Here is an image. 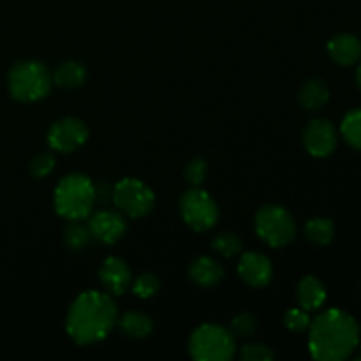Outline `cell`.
<instances>
[{"mask_svg": "<svg viewBox=\"0 0 361 361\" xmlns=\"http://www.w3.org/2000/svg\"><path fill=\"white\" fill-rule=\"evenodd\" d=\"M360 344V326L353 316L341 309L321 312L309 326L310 355L319 361H342Z\"/></svg>", "mask_w": 361, "mask_h": 361, "instance_id": "1", "label": "cell"}, {"mask_svg": "<svg viewBox=\"0 0 361 361\" xmlns=\"http://www.w3.org/2000/svg\"><path fill=\"white\" fill-rule=\"evenodd\" d=\"M118 321V309L109 293L85 291L67 312L66 328L76 344L87 345L102 341Z\"/></svg>", "mask_w": 361, "mask_h": 361, "instance_id": "2", "label": "cell"}, {"mask_svg": "<svg viewBox=\"0 0 361 361\" xmlns=\"http://www.w3.org/2000/svg\"><path fill=\"white\" fill-rule=\"evenodd\" d=\"M95 185L87 175L71 173L56 183L53 204L60 217L67 221H85L94 210Z\"/></svg>", "mask_w": 361, "mask_h": 361, "instance_id": "3", "label": "cell"}, {"mask_svg": "<svg viewBox=\"0 0 361 361\" xmlns=\"http://www.w3.org/2000/svg\"><path fill=\"white\" fill-rule=\"evenodd\" d=\"M51 83V73L37 60H21L14 63L7 78L11 95L20 102L41 101L48 95Z\"/></svg>", "mask_w": 361, "mask_h": 361, "instance_id": "4", "label": "cell"}, {"mask_svg": "<svg viewBox=\"0 0 361 361\" xmlns=\"http://www.w3.org/2000/svg\"><path fill=\"white\" fill-rule=\"evenodd\" d=\"M236 338L219 324H201L192 331L189 353L197 361H228L235 355Z\"/></svg>", "mask_w": 361, "mask_h": 361, "instance_id": "5", "label": "cell"}, {"mask_svg": "<svg viewBox=\"0 0 361 361\" xmlns=\"http://www.w3.org/2000/svg\"><path fill=\"white\" fill-rule=\"evenodd\" d=\"M257 236L270 247H286L296 235L293 215L279 204H267L259 208L254 221Z\"/></svg>", "mask_w": 361, "mask_h": 361, "instance_id": "6", "label": "cell"}, {"mask_svg": "<svg viewBox=\"0 0 361 361\" xmlns=\"http://www.w3.org/2000/svg\"><path fill=\"white\" fill-rule=\"evenodd\" d=\"M113 203L122 214L137 219L152 212L155 196L150 187L137 178H123L113 185Z\"/></svg>", "mask_w": 361, "mask_h": 361, "instance_id": "7", "label": "cell"}, {"mask_svg": "<svg viewBox=\"0 0 361 361\" xmlns=\"http://www.w3.org/2000/svg\"><path fill=\"white\" fill-rule=\"evenodd\" d=\"M180 214L190 229L203 233L217 224L219 208L207 190L192 187L180 200Z\"/></svg>", "mask_w": 361, "mask_h": 361, "instance_id": "8", "label": "cell"}, {"mask_svg": "<svg viewBox=\"0 0 361 361\" xmlns=\"http://www.w3.org/2000/svg\"><path fill=\"white\" fill-rule=\"evenodd\" d=\"M87 140V126L80 118H74V116H66V118L56 120L48 130L49 148L62 152V154H71V152L78 150L80 147H83Z\"/></svg>", "mask_w": 361, "mask_h": 361, "instance_id": "9", "label": "cell"}, {"mask_svg": "<svg viewBox=\"0 0 361 361\" xmlns=\"http://www.w3.org/2000/svg\"><path fill=\"white\" fill-rule=\"evenodd\" d=\"M87 219V226L90 229L92 238H95L97 242L113 245L126 235V219L118 212L99 210L95 214L88 215Z\"/></svg>", "mask_w": 361, "mask_h": 361, "instance_id": "10", "label": "cell"}, {"mask_svg": "<svg viewBox=\"0 0 361 361\" xmlns=\"http://www.w3.org/2000/svg\"><path fill=\"white\" fill-rule=\"evenodd\" d=\"M303 145L314 157H328L337 147V133L330 120L316 118L303 130Z\"/></svg>", "mask_w": 361, "mask_h": 361, "instance_id": "11", "label": "cell"}, {"mask_svg": "<svg viewBox=\"0 0 361 361\" xmlns=\"http://www.w3.org/2000/svg\"><path fill=\"white\" fill-rule=\"evenodd\" d=\"M238 274L242 281L252 288H264L270 284L274 268L264 254L245 252L238 263Z\"/></svg>", "mask_w": 361, "mask_h": 361, "instance_id": "12", "label": "cell"}, {"mask_svg": "<svg viewBox=\"0 0 361 361\" xmlns=\"http://www.w3.org/2000/svg\"><path fill=\"white\" fill-rule=\"evenodd\" d=\"M99 277H101L102 286H104L109 295H122L133 282L129 267L120 257L115 256H109L102 263L101 270H99Z\"/></svg>", "mask_w": 361, "mask_h": 361, "instance_id": "13", "label": "cell"}, {"mask_svg": "<svg viewBox=\"0 0 361 361\" xmlns=\"http://www.w3.org/2000/svg\"><path fill=\"white\" fill-rule=\"evenodd\" d=\"M328 55L338 66H353L361 59V41L353 34L334 35L328 42Z\"/></svg>", "mask_w": 361, "mask_h": 361, "instance_id": "14", "label": "cell"}, {"mask_svg": "<svg viewBox=\"0 0 361 361\" xmlns=\"http://www.w3.org/2000/svg\"><path fill=\"white\" fill-rule=\"evenodd\" d=\"M189 277L201 288H214L224 277V268L212 257L201 256L190 263Z\"/></svg>", "mask_w": 361, "mask_h": 361, "instance_id": "15", "label": "cell"}, {"mask_svg": "<svg viewBox=\"0 0 361 361\" xmlns=\"http://www.w3.org/2000/svg\"><path fill=\"white\" fill-rule=\"evenodd\" d=\"M296 300H298L302 309L317 310L326 302V288L317 277L307 275L300 281L298 288H296Z\"/></svg>", "mask_w": 361, "mask_h": 361, "instance_id": "16", "label": "cell"}, {"mask_svg": "<svg viewBox=\"0 0 361 361\" xmlns=\"http://www.w3.org/2000/svg\"><path fill=\"white\" fill-rule=\"evenodd\" d=\"M298 101L307 111H319L330 101V87L321 78H312V80L305 81L303 87L300 88Z\"/></svg>", "mask_w": 361, "mask_h": 361, "instance_id": "17", "label": "cell"}, {"mask_svg": "<svg viewBox=\"0 0 361 361\" xmlns=\"http://www.w3.org/2000/svg\"><path fill=\"white\" fill-rule=\"evenodd\" d=\"M51 78L53 83L59 85L60 88H78L87 80V71L76 60H67L56 67Z\"/></svg>", "mask_w": 361, "mask_h": 361, "instance_id": "18", "label": "cell"}, {"mask_svg": "<svg viewBox=\"0 0 361 361\" xmlns=\"http://www.w3.org/2000/svg\"><path fill=\"white\" fill-rule=\"evenodd\" d=\"M118 326L127 337L130 338H147L148 335L154 330V323H152L150 317L143 312H126L122 317H118Z\"/></svg>", "mask_w": 361, "mask_h": 361, "instance_id": "19", "label": "cell"}, {"mask_svg": "<svg viewBox=\"0 0 361 361\" xmlns=\"http://www.w3.org/2000/svg\"><path fill=\"white\" fill-rule=\"evenodd\" d=\"M334 235L335 226L326 217L310 219L305 226V236L316 245H328L334 240Z\"/></svg>", "mask_w": 361, "mask_h": 361, "instance_id": "20", "label": "cell"}, {"mask_svg": "<svg viewBox=\"0 0 361 361\" xmlns=\"http://www.w3.org/2000/svg\"><path fill=\"white\" fill-rule=\"evenodd\" d=\"M92 235L87 224L81 221H69V226L63 231V243L71 250H83L90 243Z\"/></svg>", "mask_w": 361, "mask_h": 361, "instance_id": "21", "label": "cell"}, {"mask_svg": "<svg viewBox=\"0 0 361 361\" xmlns=\"http://www.w3.org/2000/svg\"><path fill=\"white\" fill-rule=\"evenodd\" d=\"M341 133L344 136L345 143L351 145L356 150H361V108L353 109L344 116Z\"/></svg>", "mask_w": 361, "mask_h": 361, "instance_id": "22", "label": "cell"}, {"mask_svg": "<svg viewBox=\"0 0 361 361\" xmlns=\"http://www.w3.org/2000/svg\"><path fill=\"white\" fill-rule=\"evenodd\" d=\"M212 249L217 254H221V256L233 257L236 256V254L242 252L243 242L238 235H235V233H219L214 238V242H212Z\"/></svg>", "mask_w": 361, "mask_h": 361, "instance_id": "23", "label": "cell"}, {"mask_svg": "<svg viewBox=\"0 0 361 361\" xmlns=\"http://www.w3.org/2000/svg\"><path fill=\"white\" fill-rule=\"evenodd\" d=\"M257 330V319L249 312L238 314V316L233 317L231 326H229V331L235 338H249L256 334Z\"/></svg>", "mask_w": 361, "mask_h": 361, "instance_id": "24", "label": "cell"}, {"mask_svg": "<svg viewBox=\"0 0 361 361\" xmlns=\"http://www.w3.org/2000/svg\"><path fill=\"white\" fill-rule=\"evenodd\" d=\"M159 289H161V281L154 274L140 275L133 284L134 295L140 296V298H152V296L157 295Z\"/></svg>", "mask_w": 361, "mask_h": 361, "instance_id": "25", "label": "cell"}, {"mask_svg": "<svg viewBox=\"0 0 361 361\" xmlns=\"http://www.w3.org/2000/svg\"><path fill=\"white\" fill-rule=\"evenodd\" d=\"M207 173H208L207 161L201 157H194L187 162L183 175H185L187 183H190L192 187H200L201 183L204 182V178H207Z\"/></svg>", "mask_w": 361, "mask_h": 361, "instance_id": "26", "label": "cell"}, {"mask_svg": "<svg viewBox=\"0 0 361 361\" xmlns=\"http://www.w3.org/2000/svg\"><path fill=\"white\" fill-rule=\"evenodd\" d=\"M28 169H30V175L34 178H44L55 169V157L49 152H41L32 159Z\"/></svg>", "mask_w": 361, "mask_h": 361, "instance_id": "27", "label": "cell"}, {"mask_svg": "<svg viewBox=\"0 0 361 361\" xmlns=\"http://www.w3.org/2000/svg\"><path fill=\"white\" fill-rule=\"evenodd\" d=\"M284 324L288 330L295 331V334H302V331L309 330L310 326V317L309 310L305 309H289L284 314Z\"/></svg>", "mask_w": 361, "mask_h": 361, "instance_id": "28", "label": "cell"}, {"mask_svg": "<svg viewBox=\"0 0 361 361\" xmlns=\"http://www.w3.org/2000/svg\"><path fill=\"white\" fill-rule=\"evenodd\" d=\"M243 361H271L275 358V353L264 344H247L240 353Z\"/></svg>", "mask_w": 361, "mask_h": 361, "instance_id": "29", "label": "cell"}, {"mask_svg": "<svg viewBox=\"0 0 361 361\" xmlns=\"http://www.w3.org/2000/svg\"><path fill=\"white\" fill-rule=\"evenodd\" d=\"M113 196V187L108 183H101V185H95V201H108Z\"/></svg>", "mask_w": 361, "mask_h": 361, "instance_id": "30", "label": "cell"}, {"mask_svg": "<svg viewBox=\"0 0 361 361\" xmlns=\"http://www.w3.org/2000/svg\"><path fill=\"white\" fill-rule=\"evenodd\" d=\"M356 83H358V87H360V90H361V63H360L358 71H356Z\"/></svg>", "mask_w": 361, "mask_h": 361, "instance_id": "31", "label": "cell"}, {"mask_svg": "<svg viewBox=\"0 0 361 361\" xmlns=\"http://www.w3.org/2000/svg\"><path fill=\"white\" fill-rule=\"evenodd\" d=\"M360 351H361V348H360ZM358 360H361V353H360V356H358Z\"/></svg>", "mask_w": 361, "mask_h": 361, "instance_id": "32", "label": "cell"}]
</instances>
